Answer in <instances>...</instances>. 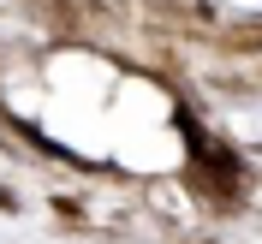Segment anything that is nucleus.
I'll return each mask as SVG.
<instances>
[]
</instances>
